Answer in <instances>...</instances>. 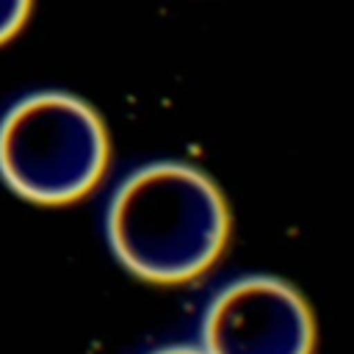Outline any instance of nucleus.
<instances>
[{"instance_id":"1","label":"nucleus","mask_w":354,"mask_h":354,"mask_svg":"<svg viewBox=\"0 0 354 354\" xmlns=\"http://www.w3.org/2000/svg\"><path fill=\"white\" fill-rule=\"evenodd\" d=\"M105 227L124 268L149 282H185L221 254L230 213L207 174L188 163L160 160L122 180Z\"/></svg>"},{"instance_id":"2","label":"nucleus","mask_w":354,"mask_h":354,"mask_svg":"<svg viewBox=\"0 0 354 354\" xmlns=\"http://www.w3.org/2000/svg\"><path fill=\"white\" fill-rule=\"evenodd\" d=\"M111 144L97 111L66 91H36L0 119V177L19 196L64 205L88 194Z\"/></svg>"},{"instance_id":"3","label":"nucleus","mask_w":354,"mask_h":354,"mask_svg":"<svg viewBox=\"0 0 354 354\" xmlns=\"http://www.w3.org/2000/svg\"><path fill=\"white\" fill-rule=\"evenodd\" d=\"M199 348L205 354H310L313 315L288 282L243 277L207 304Z\"/></svg>"},{"instance_id":"4","label":"nucleus","mask_w":354,"mask_h":354,"mask_svg":"<svg viewBox=\"0 0 354 354\" xmlns=\"http://www.w3.org/2000/svg\"><path fill=\"white\" fill-rule=\"evenodd\" d=\"M30 0H0V44L8 41L28 19Z\"/></svg>"},{"instance_id":"5","label":"nucleus","mask_w":354,"mask_h":354,"mask_svg":"<svg viewBox=\"0 0 354 354\" xmlns=\"http://www.w3.org/2000/svg\"><path fill=\"white\" fill-rule=\"evenodd\" d=\"M152 354H205V351L196 346H169V348H158Z\"/></svg>"}]
</instances>
